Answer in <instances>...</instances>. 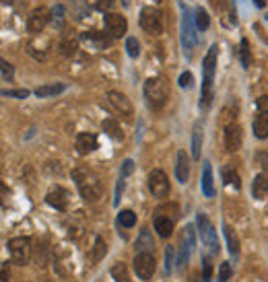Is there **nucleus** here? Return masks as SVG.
Returning <instances> with one entry per match:
<instances>
[{
    "instance_id": "obj_1",
    "label": "nucleus",
    "mask_w": 268,
    "mask_h": 282,
    "mask_svg": "<svg viewBox=\"0 0 268 282\" xmlns=\"http://www.w3.org/2000/svg\"><path fill=\"white\" fill-rule=\"evenodd\" d=\"M72 179H74V184L79 188V194H81V198L85 202L95 204V202H99L103 198V184H101V179L93 171H89L87 167H76L72 171Z\"/></svg>"
},
{
    "instance_id": "obj_2",
    "label": "nucleus",
    "mask_w": 268,
    "mask_h": 282,
    "mask_svg": "<svg viewBox=\"0 0 268 282\" xmlns=\"http://www.w3.org/2000/svg\"><path fill=\"white\" fill-rule=\"evenodd\" d=\"M217 56L219 48L210 46L208 54L202 60V97H200V107L206 109L213 101V85H215V72H217Z\"/></svg>"
},
{
    "instance_id": "obj_3",
    "label": "nucleus",
    "mask_w": 268,
    "mask_h": 282,
    "mask_svg": "<svg viewBox=\"0 0 268 282\" xmlns=\"http://www.w3.org/2000/svg\"><path fill=\"white\" fill-rule=\"evenodd\" d=\"M167 97H169V87H167V83H165L163 78L151 76V78L145 83V99H147V103H149L153 109L163 107L165 101H167Z\"/></svg>"
},
{
    "instance_id": "obj_4",
    "label": "nucleus",
    "mask_w": 268,
    "mask_h": 282,
    "mask_svg": "<svg viewBox=\"0 0 268 282\" xmlns=\"http://www.w3.org/2000/svg\"><path fill=\"white\" fill-rule=\"evenodd\" d=\"M196 27H194V17L190 15V11L186 9V5H182V46H184V54L186 58L192 56L194 48H196Z\"/></svg>"
},
{
    "instance_id": "obj_5",
    "label": "nucleus",
    "mask_w": 268,
    "mask_h": 282,
    "mask_svg": "<svg viewBox=\"0 0 268 282\" xmlns=\"http://www.w3.org/2000/svg\"><path fill=\"white\" fill-rule=\"evenodd\" d=\"M196 229H198V233H200V239H202L204 247H208L213 255H215V253H219L221 245H219L217 231H215L213 223H210V220H208L202 212H198V214H196Z\"/></svg>"
},
{
    "instance_id": "obj_6",
    "label": "nucleus",
    "mask_w": 268,
    "mask_h": 282,
    "mask_svg": "<svg viewBox=\"0 0 268 282\" xmlns=\"http://www.w3.org/2000/svg\"><path fill=\"white\" fill-rule=\"evenodd\" d=\"M139 23L151 35H161L163 33V15L155 7H145L139 15Z\"/></svg>"
},
{
    "instance_id": "obj_7",
    "label": "nucleus",
    "mask_w": 268,
    "mask_h": 282,
    "mask_svg": "<svg viewBox=\"0 0 268 282\" xmlns=\"http://www.w3.org/2000/svg\"><path fill=\"white\" fill-rule=\"evenodd\" d=\"M9 251H11L13 264L25 266L31 259V241L27 237H13L9 241Z\"/></svg>"
},
{
    "instance_id": "obj_8",
    "label": "nucleus",
    "mask_w": 268,
    "mask_h": 282,
    "mask_svg": "<svg viewBox=\"0 0 268 282\" xmlns=\"http://www.w3.org/2000/svg\"><path fill=\"white\" fill-rule=\"evenodd\" d=\"M134 272H137V276L141 280H151L155 276V270H157V261H155V255L151 251H141L137 253V257H134Z\"/></svg>"
},
{
    "instance_id": "obj_9",
    "label": "nucleus",
    "mask_w": 268,
    "mask_h": 282,
    "mask_svg": "<svg viewBox=\"0 0 268 282\" xmlns=\"http://www.w3.org/2000/svg\"><path fill=\"white\" fill-rule=\"evenodd\" d=\"M223 143H225V149H227L229 153H235V151L241 149V145H243V132H241V128H239L235 122L225 124Z\"/></svg>"
},
{
    "instance_id": "obj_10",
    "label": "nucleus",
    "mask_w": 268,
    "mask_h": 282,
    "mask_svg": "<svg viewBox=\"0 0 268 282\" xmlns=\"http://www.w3.org/2000/svg\"><path fill=\"white\" fill-rule=\"evenodd\" d=\"M149 190L155 198H167L169 196V179H167L165 171L153 169L149 173Z\"/></svg>"
},
{
    "instance_id": "obj_11",
    "label": "nucleus",
    "mask_w": 268,
    "mask_h": 282,
    "mask_svg": "<svg viewBox=\"0 0 268 282\" xmlns=\"http://www.w3.org/2000/svg\"><path fill=\"white\" fill-rule=\"evenodd\" d=\"M52 21V17H50V11L46 9V7H37V9H33L31 11V15L27 17V31L29 33H42L46 27H48V23Z\"/></svg>"
},
{
    "instance_id": "obj_12",
    "label": "nucleus",
    "mask_w": 268,
    "mask_h": 282,
    "mask_svg": "<svg viewBox=\"0 0 268 282\" xmlns=\"http://www.w3.org/2000/svg\"><path fill=\"white\" fill-rule=\"evenodd\" d=\"M81 42L83 44H87L89 48H93V50H97V52H103V50H107L109 46H111V42H113V37L109 35V33H103V31H83L81 33Z\"/></svg>"
},
{
    "instance_id": "obj_13",
    "label": "nucleus",
    "mask_w": 268,
    "mask_h": 282,
    "mask_svg": "<svg viewBox=\"0 0 268 282\" xmlns=\"http://www.w3.org/2000/svg\"><path fill=\"white\" fill-rule=\"evenodd\" d=\"M107 101H109V105H111L124 119H132L134 107H132L130 99H128L124 93H120V91H109V93H107Z\"/></svg>"
},
{
    "instance_id": "obj_14",
    "label": "nucleus",
    "mask_w": 268,
    "mask_h": 282,
    "mask_svg": "<svg viewBox=\"0 0 268 282\" xmlns=\"http://www.w3.org/2000/svg\"><path fill=\"white\" fill-rule=\"evenodd\" d=\"M103 23H105L107 33H109L113 39L124 37V35H126V31H128V21H126L122 15H118V13H105Z\"/></svg>"
},
{
    "instance_id": "obj_15",
    "label": "nucleus",
    "mask_w": 268,
    "mask_h": 282,
    "mask_svg": "<svg viewBox=\"0 0 268 282\" xmlns=\"http://www.w3.org/2000/svg\"><path fill=\"white\" fill-rule=\"evenodd\" d=\"M74 147H76V153H79V155H89V153L97 151L99 140H97V136L91 134V132H81V134L76 136Z\"/></svg>"
},
{
    "instance_id": "obj_16",
    "label": "nucleus",
    "mask_w": 268,
    "mask_h": 282,
    "mask_svg": "<svg viewBox=\"0 0 268 282\" xmlns=\"http://www.w3.org/2000/svg\"><path fill=\"white\" fill-rule=\"evenodd\" d=\"M46 202H48L50 206H54L56 210H66V208H68V202H70V198H68V192H66L64 188L56 186L54 190H50V192H48V196H46Z\"/></svg>"
},
{
    "instance_id": "obj_17",
    "label": "nucleus",
    "mask_w": 268,
    "mask_h": 282,
    "mask_svg": "<svg viewBox=\"0 0 268 282\" xmlns=\"http://www.w3.org/2000/svg\"><path fill=\"white\" fill-rule=\"evenodd\" d=\"M190 177V157L186 151H178L176 155V179L180 184H188Z\"/></svg>"
},
{
    "instance_id": "obj_18",
    "label": "nucleus",
    "mask_w": 268,
    "mask_h": 282,
    "mask_svg": "<svg viewBox=\"0 0 268 282\" xmlns=\"http://www.w3.org/2000/svg\"><path fill=\"white\" fill-rule=\"evenodd\" d=\"M153 227H155V231H157V235H159L161 239H167V237H171V233H174V218H171V216H165V214H157V216L153 218Z\"/></svg>"
},
{
    "instance_id": "obj_19",
    "label": "nucleus",
    "mask_w": 268,
    "mask_h": 282,
    "mask_svg": "<svg viewBox=\"0 0 268 282\" xmlns=\"http://www.w3.org/2000/svg\"><path fill=\"white\" fill-rule=\"evenodd\" d=\"M202 192L206 198H215V182H213V167L210 163L206 161L204 167H202Z\"/></svg>"
},
{
    "instance_id": "obj_20",
    "label": "nucleus",
    "mask_w": 268,
    "mask_h": 282,
    "mask_svg": "<svg viewBox=\"0 0 268 282\" xmlns=\"http://www.w3.org/2000/svg\"><path fill=\"white\" fill-rule=\"evenodd\" d=\"M252 194H254V198H266L268 196V173L266 171H262L254 177Z\"/></svg>"
},
{
    "instance_id": "obj_21",
    "label": "nucleus",
    "mask_w": 268,
    "mask_h": 282,
    "mask_svg": "<svg viewBox=\"0 0 268 282\" xmlns=\"http://www.w3.org/2000/svg\"><path fill=\"white\" fill-rule=\"evenodd\" d=\"M64 91H66V85H64V83H50V85L37 87V89H35V95L42 97V99H46V97H56V95H60V93H64Z\"/></svg>"
},
{
    "instance_id": "obj_22",
    "label": "nucleus",
    "mask_w": 268,
    "mask_h": 282,
    "mask_svg": "<svg viewBox=\"0 0 268 282\" xmlns=\"http://www.w3.org/2000/svg\"><path fill=\"white\" fill-rule=\"evenodd\" d=\"M223 233H225V243H227L229 253L233 257H237L239 255V237H237V233L229 225H223Z\"/></svg>"
},
{
    "instance_id": "obj_23",
    "label": "nucleus",
    "mask_w": 268,
    "mask_h": 282,
    "mask_svg": "<svg viewBox=\"0 0 268 282\" xmlns=\"http://www.w3.org/2000/svg\"><path fill=\"white\" fill-rule=\"evenodd\" d=\"M254 136L258 140L268 138V113L260 111V115H256V119H254Z\"/></svg>"
},
{
    "instance_id": "obj_24",
    "label": "nucleus",
    "mask_w": 268,
    "mask_h": 282,
    "mask_svg": "<svg viewBox=\"0 0 268 282\" xmlns=\"http://www.w3.org/2000/svg\"><path fill=\"white\" fill-rule=\"evenodd\" d=\"M76 50H79V42H76L74 37H70V35L62 37L60 44H58V52H60L64 58H72V56L76 54Z\"/></svg>"
},
{
    "instance_id": "obj_25",
    "label": "nucleus",
    "mask_w": 268,
    "mask_h": 282,
    "mask_svg": "<svg viewBox=\"0 0 268 282\" xmlns=\"http://www.w3.org/2000/svg\"><path fill=\"white\" fill-rule=\"evenodd\" d=\"M101 128H103V132H105L109 138H113V140H124V132H122L120 124H118L113 117H107V119H103Z\"/></svg>"
},
{
    "instance_id": "obj_26",
    "label": "nucleus",
    "mask_w": 268,
    "mask_h": 282,
    "mask_svg": "<svg viewBox=\"0 0 268 282\" xmlns=\"http://www.w3.org/2000/svg\"><path fill=\"white\" fill-rule=\"evenodd\" d=\"M70 11H72V15H74L76 21H83V19L89 17L91 7H89L87 0H70Z\"/></svg>"
},
{
    "instance_id": "obj_27",
    "label": "nucleus",
    "mask_w": 268,
    "mask_h": 282,
    "mask_svg": "<svg viewBox=\"0 0 268 282\" xmlns=\"http://www.w3.org/2000/svg\"><path fill=\"white\" fill-rule=\"evenodd\" d=\"M153 249H155V239L151 237V233L147 229H143L139 239H137V253H141V251H151L153 253Z\"/></svg>"
},
{
    "instance_id": "obj_28",
    "label": "nucleus",
    "mask_w": 268,
    "mask_h": 282,
    "mask_svg": "<svg viewBox=\"0 0 268 282\" xmlns=\"http://www.w3.org/2000/svg\"><path fill=\"white\" fill-rule=\"evenodd\" d=\"M221 175H223V184H225V186H233L235 190H239V188H241V182H239V175H237L235 167H231V165L223 167Z\"/></svg>"
},
{
    "instance_id": "obj_29",
    "label": "nucleus",
    "mask_w": 268,
    "mask_h": 282,
    "mask_svg": "<svg viewBox=\"0 0 268 282\" xmlns=\"http://www.w3.org/2000/svg\"><path fill=\"white\" fill-rule=\"evenodd\" d=\"M200 151H202V126L196 124L192 132V159H200Z\"/></svg>"
},
{
    "instance_id": "obj_30",
    "label": "nucleus",
    "mask_w": 268,
    "mask_h": 282,
    "mask_svg": "<svg viewBox=\"0 0 268 282\" xmlns=\"http://www.w3.org/2000/svg\"><path fill=\"white\" fill-rule=\"evenodd\" d=\"M50 17H52L50 23H54L56 29H62L64 23H66V9H64L62 5H56V7L50 11Z\"/></svg>"
},
{
    "instance_id": "obj_31",
    "label": "nucleus",
    "mask_w": 268,
    "mask_h": 282,
    "mask_svg": "<svg viewBox=\"0 0 268 282\" xmlns=\"http://www.w3.org/2000/svg\"><path fill=\"white\" fill-rule=\"evenodd\" d=\"M109 274H111V278H113L116 282H130L128 268H126V264H122V261L113 264V266H111V270H109Z\"/></svg>"
},
{
    "instance_id": "obj_32",
    "label": "nucleus",
    "mask_w": 268,
    "mask_h": 282,
    "mask_svg": "<svg viewBox=\"0 0 268 282\" xmlns=\"http://www.w3.org/2000/svg\"><path fill=\"white\" fill-rule=\"evenodd\" d=\"M239 60H241V66H243V68H250V66H252V50H250V44H247L245 37L239 42Z\"/></svg>"
},
{
    "instance_id": "obj_33",
    "label": "nucleus",
    "mask_w": 268,
    "mask_h": 282,
    "mask_svg": "<svg viewBox=\"0 0 268 282\" xmlns=\"http://www.w3.org/2000/svg\"><path fill=\"white\" fill-rule=\"evenodd\" d=\"M118 225L124 227V229H132L134 225H137V214H134L132 210H122L118 214Z\"/></svg>"
},
{
    "instance_id": "obj_34",
    "label": "nucleus",
    "mask_w": 268,
    "mask_h": 282,
    "mask_svg": "<svg viewBox=\"0 0 268 282\" xmlns=\"http://www.w3.org/2000/svg\"><path fill=\"white\" fill-rule=\"evenodd\" d=\"M105 253H107V245H105V241H103L101 237H95V247H93V251H91V261H99V259H103Z\"/></svg>"
},
{
    "instance_id": "obj_35",
    "label": "nucleus",
    "mask_w": 268,
    "mask_h": 282,
    "mask_svg": "<svg viewBox=\"0 0 268 282\" xmlns=\"http://www.w3.org/2000/svg\"><path fill=\"white\" fill-rule=\"evenodd\" d=\"M194 23H196V29H198V31H206V29H208V25H210V19H208V13H206L202 7H200V9H196Z\"/></svg>"
},
{
    "instance_id": "obj_36",
    "label": "nucleus",
    "mask_w": 268,
    "mask_h": 282,
    "mask_svg": "<svg viewBox=\"0 0 268 282\" xmlns=\"http://www.w3.org/2000/svg\"><path fill=\"white\" fill-rule=\"evenodd\" d=\"M126 52L130 58H139L141 54V44L137 37H126Z\"/></svg>"
},
{
    "instance_id": "obj_37",
    "label": "nucleus",
    "mask_w": 268,
    "mask_h": 282,
    "mask_svg": "<svg viewBox=\"0 0 268 282\" xmlns=\"http://www.w3.org/2000/svg\"><path fill=\"white\" fill-rule=\"evenodd\" d=\"M0 95L15 97V99H27V97H29V91H27V89H0Z\"/></svg>"
},
{
    "instance_id": "obj_38",
    "label": "nucleus",
    "mask_w": 268,
    "mask_h": 282,
    "mask_svg": "<svg viewBox=\"0 0 268 282\" xmlns=\"http://www.w3.org/2000/svg\"><path fill=\"white\" fill-rule=\"evenodd\" d=\"M210 278H213V261L208 257H202V280L210 282Z\"/></svg>"
},
{
    "instance_id": "obj_39",
    "label": "nucleus",
    "mask_w": 268,
    "mask_h": 282,
    "mask_svg": "<svg viewBox=\"0 0 268 282\" xmlns=\"http://www.w3.org/2000/svg\"><path fill=\"white\" fill-rule=\"evenodd\" d=\"M174 255H176V249L171 245L165 247V274L171 272V266H174Z\"/></svg>"
},
{
    "instance_id": "obj_40",
    "label": "nucleus",
    "mask_w": 268,
    "mask_h": 282,
    "mask_svg": "<svg viewBox=\"0 0 268 282\" xmlns=\"http://www.w3.org/2000/svg\"><path fill=\"white\" fill-rule=\"evenodd\" d=\"M231 274H233L231 264H229V261L221 264V268H219V280H221V282H225V280H229V278H231Z\"/></svg>"
},
{
    "instance_id": "obj_41",
    "label": "nucleus",
    "mask_w": 268,
    "mask_h": 282,
    "mask_svg": "<svg viewBox=\"0 0 268 282\" xmlns=\"http://www.w3.org/2000/svg\"><path fill=\"white\" fill-rule=\"evenodd\" d=\"M113 5H116V0H97L95 9L101 11V13H109V11L113 9Z\"/></svg>"
},
{
    "instance_id": "obj_42",
    "label": "nucleus",
    "mask_w": 268,
    "mask_h": 282,
    "mask_svg": "<svg viewBox=\"0 0 268 282\" xmlns=\"http://www.w3.org/2000/svg\"><path fill=\"white\" fill-rule=\"evenodd\" d=\"M0 72H3V74L11 80V78H13V74H15V68H13V64H9L7 60L0 58Z\"/></svg>"
},
{
    "instance_id": "obj_43",
    "label": "nucleus",
    "mask_w": 268,
    "mask_h": 282,
    "mask_svg": "<svg viewBox=\"0 0 268 282\" xmlns=\"http://www.w3.org/2000/svg\"><path fill=\"white\" fill-rule=\"evenodd\" d=\"M132 171H134V161H132V159H126V161L122 163V169H120V177H124V179H126V177H128V175H130Z\"/></svg>"
},
{
    "instance_id": "obj_44",
    "label": "nucleus",
    "mask_w": 268,
    "mask_h": 282,
    "mask_svg": "<svg viewBox=\"0 0 268 282\" xmlns=\"http://www.w3.org/2000/svg\"><path fill=\"white\" fill-rule=\"evenodd\" d=\"M192 83H194V76H192V72H182V74H180V80H178V85H180L182 89L190 87Z\"/></svg>"
},
{
    "instance_id": "obj_45",
    "label": "nucleus",
    "mask_w": 268,
    "mask_h": 282,
    "mask_svg": "<svg viewBox=\"0 0 268 282\" xmlns=\"http://www.w3.org/2000/svg\"><path fill=\"white\" fill-rule=\"evenodd\" d=\"M256 107H258V111H264V113H268V95H262V97H258V99H256Z\"/></svg>"
},
{
    "instance_id": "obj_46",
    "label": "nucleus",
    "mask_w": 268,
    "mask_h": 282,
    "mask_svg": "<svg viewBox=\"0 0 268 282\" xmlns=\"http://www.w3.org/2000/svg\"><path fill=\"white\" fill-rule=\"evenodd\" d=\"M122 190H124V177H120L118 186H116V198H113V204L118 206L120 204V198H122Z\"/></svg>"
},
{
    "instance_id": "obj_47",
    "label": "nucleus",
    "mask_w": 268,
    "mask_h": 282,
    "mask_svg": "<svg viewBox=\"0 0 268 282\" xmlns=\"http://www.w3.org/2000/svg\"><path fill=\"white\" fill-rule=\"evenodd\" d=\"M258 163H260L262 169L268 173V153H260V155H258Z\"/></svg>"
},
{
    "instance_id": "obj_48",
    "label": "nucleus",
    "mask_w": 268,
    "mask_h": 282,
    "mask_svg": "<svg viewBox=\"0 0 268 282\" xmlns=\"http://www.w3.org/2000/svg\"><path fill=\"white\" fill-rule=\"evenodd\" d=\"M0 280H9V266L0 264Z\"/></svg>"
},
{
    "instance_id": "obj_49",
    "label": "nucleus",
    "mask_w": 268,
    "mask_h": 282,
    "mask_svg": "<svg viewBox=\"0 0 268 282\" xmlns=\"http://www.w3.org/2000/svg\"><path fill=\"white\" fill-rule=\"evenodd\" d=\"M210 5L217 9V11H223L227 7V0H210Z\"/></svg>"
},
{
    "instance_id": "obj_50",
    "label": "nucleus",
    "mask_w": 268,
    "mask_h": 282,
    "mask_svg": "<svg viewBox=\"0 0 268 282\" xmlns=\"http://www.w3.org/2000/svg\"><path fill=\"white\" fill-rule=\"evenodd\" d=\"M7 194H9V188L3 184V179H0V204H3V200L7 198Z\"/></svg>"
},
{
    "instance_id": "obj_51",
    "label": "nucleus",
    "mask_w": 268,
    "mask_h": 282,
    "mask_svg": "<svg viewBox=\"0 0 268 282\" xmlns=\"http://www.w3.org/2000/svg\"><path fill=\"white\" fill-rule=\"evenodd\" d=\"M254 5H256L258 9H264V7H266V0H254Z\"/></svg>"
},
{
    "instance_id": "obj_52",
    "label": "nucleus",
    "mask_w": 268,
    "mask_h": 282,
    "mask_svg": "<svg viewBox=\"0 0 268 282\" xmlns=\"http://www.w3.org/2000/svg\"><path fill=\"white\" fill-rule=\"evenodd\" d=\"M3 3H5V5H13V3H15V0H3Z\"/></svg>"
}]
</instances>
